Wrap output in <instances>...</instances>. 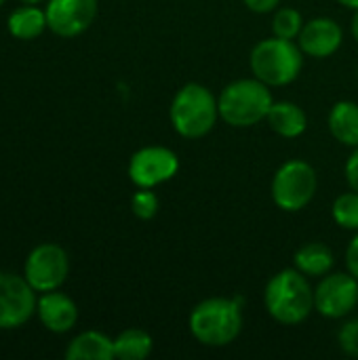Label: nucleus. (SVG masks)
I'll use <instances>...</instances> for the list:
<instances>
[{
    "label": "nucleus",
    "mask_w": 358,
    "mask_h": 360,
    "mask_svg": "<svg viewBox=\"0 0 358 360\" xmlns=\"http://www.w3.org/2000/svg\"><path fill=\"white\" fill-rule=\"evenodd\" d=\"M192 338L209 348L230 346L243 331V310L236 297H209L194 306L188 319Z\"/></svg>",
    "instance_id": "nucleus-2"
},
{
    "label": "nucleus",
    "mask_w": 358,
    "mask_h": 360,
    "mask_svg": "<svg viewBox=\"0 0 358 360\" xmlns=\"http://www.w3.org/2000/svg\"><path fill=\"white\" fill-rule=\"evenodd\" d=\"M36 314L40 323L53 333H68L78 323V306L72 297L59 291L42 293L36 304Z\"/></svg>",
    "instance_id": "nucleus-13"
},
{
    "label": "nucleus",
    "mask_w": 358,
    "mask_h": 360,
    "mask_svg": "<svg viewBox=\"0 0 358 360\" xmlns=\"http://www.w3.org/2000/svg\"><path fill=\"white\" fill-rule=\"evenodd\" d=\"M338 342H340V348H342L348 356H357L358 359V319L348 321V323L340 329Z\"/></svg>",
    "instance_id": "nucleus-23"
},
{
    "label": "nucleus",
    "mask_w": 358,
    "mask_h": 360,
    "mask_svg": "<svg viewBox=\"0 0 358 360\" xmlns=\"http://www.w3.org/2000/svg\"><path fill=\"white\" fill-rule=\"evenodd\" d=\"M346 268L358 281V232H354V236L346 249Z\"/></svg>",
    "instance_id": "nucleus-25"
},
{
    "label": "nucleus",
    "mask_w": 358,
    "mask_h": 360,
    "mask_svg": "<svg viewBox=\"0 0 358 360\" xmlns=\"http://www.w3.org/2000/svg\"><path fill=\"white\" fill-rule=\"evenodd\" d=\"M152 335L143 329H124L114 340V354L120 360H143L152 354Z\"/></svg>",
    "instance_id": "nucleus-19"
},
{
    "label": "nucleus",
    "mask_w": 358,
    "mask_h": 360,
    "mask_svg": "<svg viewBox=\"0 0 358 360\" xmlns=\"http://www.w3.org/2000/svg\"><path fill=\"white\" fill-rule=\"evenodd\" d=\"M344 42V30L342 25L331 17H314L304 23L298 44L304 51V55L314 59H325L338 53V49Z\"/></svg>",
    "instance_id": "nucleus-12"
},
{
    "label": "nucleus",
    "mask_w": 358,
    "mask_h": 360,
    "mask_svg": "<svg viewBox=\"0 0 358 360\" xmlns=\"http://www.w3.org/2000/svg\"><path fill=\"white\" fill-rule=\"evenodd\" d=\"M329 131L331 135L348 146V148H357L358 146V103L354 101H338L333 103L329 118H327Z\"/></svg>",
    "instance_id": "nucleus-16"
},
{
    "label": "nucleus",
    "mask_w": 358,
    "mask_h": 360,
    "mask_svg": "<svg viewBox=\"0 0 358 360\" xmlns=\"http://www.w3.org/2000/svg\"><path fill=\"white\" fill-rule=\"evenodd\" d=\"M179 171V158L171 148L146 146L129 160V179L137 188H156L173 179Z\"/></svg>",
    "instance_id": "nucleus-10"
},
{
    "label": "nucleus",
    "mask_w": 358,
    "mask_h": 360,
    "mask_svg": "<svg viewBox=\"0 0 358 360\" xmlns=\"http://www.w3.org/2000/svg\"><path fill=\"white\" fill-rule=\"evenodd\" d=\"M274 99L270 86L262 80L238 78L224 86L217 97L219 118L234 129H249L268 118Z\"/></svg>",
    "instance_id": "nucleus-3"
},
{
    "label": "nucleus",
    "mask_w": 358,
    "mask_h": 360,
    "mask_svg": "<svg viewBox=\"0 0 358 360\" xmlns=\"http://www.w3.org/2000/svg\"><path fill=\"white\" fill-rule=\"evenodd\" d=\"M49 30L61 38L80 36L97 17V0H49L46 2Z\"/></svg>",
    "instance_id": "nucleus-11"
},
{
    "label": "nucleus",
    "mask_w": 358,
    "mask_h": 360,
    "mask_svg": "<svg viewBox=\"0 0 358 360\" xmlns=\"http://www.w3.org/2000/svg\"><path fill=\"white\" fill-rule=\"evenodd\" d=\"M357 76H358V68H357Z\"/></svg>",
    "instance_id": "nucleus-31"
},
{
    "label": "nucleus",
    "mask_w": 358,
    "mask_h": 360,
    "mask_svg": "<svg viewBox=\"0 0 358 360\" xmlns=\"http://www.w3.org/2000/svg\"><path fill=\"white\" fill-rule=\"evenodd\" d=\"M245 6L251 11V13H257V15H266V13H272L279 8L281 0H243Z\"/></svg>",
    "instance_id": "nucleus-26"
},
{
    "label": "nucleus",
    "mask_w": 358,
    "mask_h": 360,
    "mask_svg": "<svg viewBox=\"0 0 358 360\" xmlns=\"http://www.w3.org/2000/svg\"><path fill=\"white\" fill-rule=\"evenodd\" d=\"M44 27H49L46 13L36 4L19 6L8 15V32L17 40H34L44 32Z\"/></svg>",
    "instance_id": "nucleus-18"
},
{
    "label": "nucleus",
    "mask_w": 358,
    "mask_h": 360,
    "mask_svg": "<svg viewBox=\"0 0 358 360\" xmlns=\"http://www.w3.org/2000/svg\"><path fill=\"white\" fill-rule=\"evenodd\" d=\"M346 181H348L350 190L358 192V146L346 160Z\"/></svg>",
    "instance_id": "nucleus-24"
},
{
    "label": "nucleus",
    "mask_w": 358,
    "mask_h": 360,
    "mask_svg": "<svg viewBox=\"0 0 358 360\" xmlns=\"http://www.w3.org/2000/svg\"><path fill=\"white\" fill-rule=\"evenodd\" d=\"M342 6H346V8H352V11H357L358 8V0H338Z\"/></svg>",
    "instance_id": "nucleus-28"
},
{
    "label": "nucleus",
    "mask_w": 358,
    "mask_h": 360,
    "mask_svg": "<svg viewBox=\"0 0 358 360\" xmlns=\"http://www.w3.org/2000/svg\"><path fill=\"white\" fill-rule=\"evenodd\" d=\"M266 312L281 325H302L314 310V289L298 268L276 272L264 289Z\"/></svg>",
    "instance_id": "nucleus-1"
},
{
    "label": "nucleus",
    "mask_w": 358,
    "mask_h": 360,
    "mask_svg": "<svg viewBox=\"0 0 358 360\" xmlns=\"http://www.w3.org/2000/svg\"><path fill=\"white\" fill-rule=\"evenodd\" d=\"M358 308V281L350 272H329L314 289V310L325 319H344Z\"/></svg>",
    "instance_id": "nucleus-9"
},
{
    "label": "nucleus",
    "mask_w": 358,
    "mask_h": 360,
    "mask_svg": "<svg viewBox=\"0 0 358 360\" xmlns=\"http://www.w3.org/2000/svg\"><path fill=\"white\" fill-rule=\"evenodd\" d=\"M266 122L276 135H281L285 139H295V137L304 135L308 129L306 112L293 101H274L268 112Z\"/></svg>",
    "instance_id": "nucleus-14"
},
{
    "label": "nucleus",
    "mask_w": 358,
    "mask_h": 360,
    "mask_svg": "<svg viewBox=\"0 0 358 360\" xmlns=\"http://www.w3.org/2000/svg\"><path fill=\"white\" fill-rule=\"evenodd\" d=\"M158 196L152 192V188H139V192H135L131 196V211L137 219H152L158 213Z\"/></svg>",
    "instance_id": "nucleus-22"
},
{
    "label": "nucleus",
    "mask_w": 358,
    "mask_h": 360,
    "mask_svg": "<svg viewBox=\"0 0 358 360\" xmlns=\"http://www.w3.org/2000/svg\"><path fill=\"white\" fill-rule=\"evenodd\" d=\"M295 268L306 276H325L333 270V251L323 243H308L300 247L293 255Z\"/></svg>",
    "instance_id": "nucleus-17"
},
{
    "label": "nucleus",
    "mask_w": 358,
    "mask_h": 360,
    "mask_svg": "<svg viewBox=\"0 0 358 360\" xmlns=\"http://www.w3.org/2000/svg\"><path fill=\"white\" fill-rule=\"evenodd\" d=\"M350 32H352L354 40L358 42V8L354 11V15H352V21H350Z\"/></svg>",
    "instance_id": "nucleus-27"
},
{
    "label": "nucleus",
    "mask_w": 358,
    "mask_h": 360,
    "mask_svg": "<svg viewBox=\"0 0 358 360\" xmlns=\"http://www.w3.org/2000/svg\"><path fill=\"white\" fill-rule=\"evenodd\" d=\"M68 360H112L114 354V340H110L101 331H84L76 335L65 350Z\"/></svg>",
    "instance_id": "nucleus-15"
},
{
    "label": "nucleus",
    "mask_w": 358,
    "mask_h": 360,
    "mask_svg": "<svg viewBox=\"0 0 358 360\" xmlns=\"http://www.w3.org/2000/svg\"><path fill=\"white\" fill-rule=\"evenodd\" d=\"M333 221L350 232H358V192L350 190L340 194L331 205Z\"/></svg>",
    "instance_id": "nucleus-20"
},
{
    "label": "nucleus",
    "mask_w": 358,
    "mask_h": 360,
    "mask_svg": "<svg viewBox=\"0 0 358 360\" xmlns=\"http://www.w3.org/2000/svg\"><path fill=\"white\" fill-rule=\"evenodd\" d=\"M302 27H304V17L298 8H293V6L276 8V13L272 17V34L274 36L287 38V40H298Z\"/></svg>",
    "instance_id": "nucleus-21"
},
{
    "label": "nucleus",
    "mask_w": 358,
    "mask_h": 360,
    "mask_svg": "<svg viewBox=\"0 0 358 360\" xmlns=\"http://www.w3.org/2000/svg\"><path fill=\"white\" fill-rule=\"evenodd\" d=\"M36 291L25 281L13 272L0 270V329H19L36 312Z\"/></svg>",
    "instance_id": "nucleus-8"
},
{
    "label": "nucleus",
    "mask_w": 358,
    "mask_h": 360,
    "mask_svg": "<svg viewBox=\"0 0 358 360\" xmlns=\"http://www.w3.org/2000/svg\"><path fill=\"white\" fill-rule=\"evenodd\" d=\"M169 118L177 135L186 139H200L209 135L219 120L217 97L205 84L188 82L175 93Z\"/></svg>",
    "instance_id": "nucleus-4"
},
{
    "label": "nucleus",
    "mask_w": 358,
    "mask_h": 360,
    "mask_svg": "<svg viewBox=\"0 0 358 360\" xmlns=\"http://www.w3.org/2000/svg\"><path fill=\"white\" fill-rule=\"evenodd\" d=\"M319 188V177L312 165L300 158L283 162L272 177V200L281 211L298 213L306 209Z\"/></svg>",
    "instance_id": "nucleus-6"
},
{
    "label": "nucleus",
    "mask_w": 358,
    "mask_h": 360,
    "mask_svg": "<svg viewBox=\"0 0 358 360\" xmlns=\"http://www.w3.org/2000/svg\"><path fill=\"white\" fill-rule=\"evenodd\" d=\"M70 274L68 253L55 243H42L34 247L25 259L23 276L38 293L57 291Z\"/></svg>",
    "instance_id": "nucleus-7"
},
{
    "label": "nucleus",
    "mask_w": 358,
    "mask_h": 360,
    "mask_svg": "<svg viewBox=\"0 0 358 360\" xmlns=\"http://www.w3.org/2000/svg\"><path fill=\"white\" fill-rule=\"evenodd\" d=\"M23 4H40L42 0H21Z\"/></svg>",
    "instance_id": "nucleus-29"
},
{
    "label": "nucleus",
    "mask_w": 358,
    "mask_h": 360,
    "mask_svg": "<svg viewBox=\"0 0 358 360\" xmlns=\"http://www.w3.org/2000/svg\"><path fill=\"white\" fill-rule=\"evenodd\" d=\"M251 72L268 86H287L302 74L304 51L295 40L270 36L260 40L249 55Z\"/></svg>",
    "instance_id": "nucleus-5"
},
{
    "label": "nucleus",
    "mask_w": 358,
    "mask_h": 360,
    "mask_svg": "<svg viewBox=\"0 0 358 360\" xmlns=\"http://www.w3.org/2000/svg\"><path fill=\"white\" fill-rule=\"evenodd\" d=\"M4 2H6V0H0V6H2V4H4Z\"/></svg>",
    "instance_id": "nucleus-30"
}]
</instances>
